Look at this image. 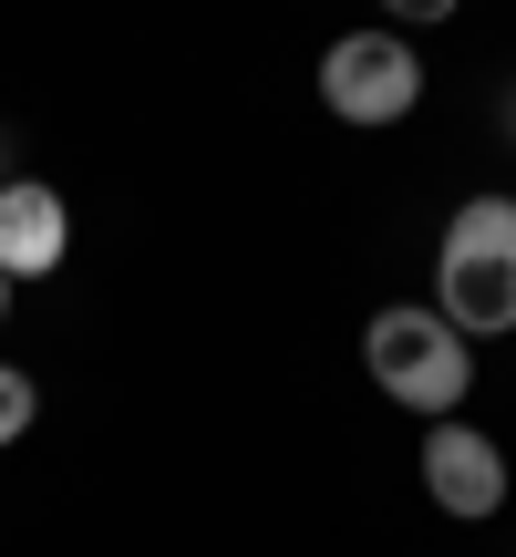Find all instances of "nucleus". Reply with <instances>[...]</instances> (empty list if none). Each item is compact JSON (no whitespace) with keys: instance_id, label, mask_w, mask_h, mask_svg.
Instances as JSON below:
<instances>
[{"instance_id":"f257e3e1","label":"nucleus","mask_w":516,"mask_h":557,"mask_svg":"<svg viewBox=\"0 0 516 557\" xmlns=\"http://www.w3.org/2000/svg\"><path fill=\"white\" fill-rule=\"evenodd\" d=\"M434 299H444V331H516V207L506 197L455 207L444 259H434Z\"/></svg>"},{"instance_id":"f03ea898","label":"nucleus","mask_w":516,"mask_h":557,"mask_svg":"<svg viewBox=\"0 0 516 557\" xmlns=\"http://www.w3.org/2000/svg\"><path fill=\"white\" fill-rule=\"evenodd\" d=\"M361 361H372V382L403 413H434V423H455L465 382H476L465 331H444V310H382L372 331H361Z\"/></svg>"},{"instance_id":"7ed1b4c3","label":"nucleus","mask_w":516,"mask_h":557,"mask_svg":"<svg viewBox=\"0 0 516 557\" xmlns=\"http://www.w3.org/2000/svg\"><path fill=\"white\" fill-rule=\"evenodd\" d=\"M320 103H331L341 124H403L423 103V52L393 32H352L320 52Z\"/></svg>"},{"instance_id":"20e7f679","label":"nucleus","mask_w":516,"mask_h":557,"mask_svg":"<svg viewBox=\"0 0 516 557\" xmlns=\"http://www.w3.org/2000/svg\"><path fill=\"white\" fill-rule=\"evenodd\" d=\"M423 496H434L444 517H496V496H506L496 434H476V423H434V434H423Z\"/></svg>"},{"instance_id":"39448f33","label":"nucleus","mask_w":516,"mask_h":557,"mask_svg":"<svg viewBox=\"0 0 516 557\" xmlns=\"http://www.w3.org/2000/svg\"><path fill=\"white\" fill-rule=\"evenodd\" d=\"M62 238H73V227H62V197L52 186H0V278H52L62 269Z\"/></svg>"},{"instance_id":"423d86ee","label":"nucleus","mask_w":516,"mask_h":557,"mask_svg":"<svg viewBox=\"0 0 516 557\" xmlns=\"http://www.w3.org/2000/svg\"><path fill=\"white\" fill-rule=\"evenodd\" d=\"M32 413H41V393L11 372V361H0V444H21V434H32Z\"/></svg>"},{"instance_id":"0eeeda50","label":"nucleus","mask_w":516,"mask_h":557,"mask_svg":"<svg viewBox=\"0 0 516 557\" xmlns=\"http://www.w3.org/2000/svg\"><path fill=\"white\" fill-rule=\"evenodd\" d=\"M0 310H11V278H0Z\"/></svg>"}]
</instances>
